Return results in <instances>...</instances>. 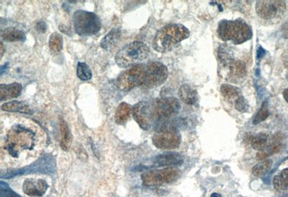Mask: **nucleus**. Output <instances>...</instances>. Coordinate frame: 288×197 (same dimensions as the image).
Instances as JSON below:
<instances>
[{
	"label": "nucleus",
	"instance_id": "nucleus-36",
	"mask_svg": "<svg viewBox=\"0 0 288 197\" xmlns=\"http://www.w3.org/2000/svg\"><path fill=\"white\" fill-rule=\"evenodd\" d=\"M0 49H1V58H2L3 55H4V46H3L2 42H1V48H0Z\"/></svg>",
	"mask_w": 288,
	"mask_h": 197
},
{
	"label": "nucleus",
	"instance_id": "nucleus-10",
	"mask_svg": "<svg viewBox=\"0 0 288 197\" xmlns=\"http://www.w3.org/2000/svg\"><path fill=\"white\" fill-rule=\"evenodd\" d=\"M168 75V69L163 63L152 62L146 66L141 87L151 89L160 86L167 81Z\"/></svg>",
	"mask_w": 288,
	"mask_h": 197
},
{
	"label": "nucleus",
	"instance_id": "nucleus-27",
	"mask_svg": "<svg viewBox=\"0 0 288 197\" xmlns=\"http://www.w3.org/2000/svg\"><path fill=\"white\" fill-rule=\"evenodd\" d=\"M221 93L224 98L227 99H237L241 96V91L239 88L229 84H224L221 87Z\"/></svg>",
	"mask_w": 288,
	"mask_h": 197
},
{
	"label": "nucleus",
	"instance_id": "nucleus-6",
	"mask_svg": "<svg viewBox=\"0 0 288 197\" xmlns=\"http://www.w3.org/2000/svg\"><path fill=\"white\" fill-rule=\"evenodd\" d=\"M146 66L137 64L122 73L116 81L117 88L123 91H129L137 86H141L144 81Z\"/></svg>",
	"mask_w": 288,
	"mask_h": 197
},
{
	"label": "nucleus",
	"instance_id": "nucleus-24",
	"mask_svg": "<svg viewBox=\"0 0 288 197\" xmlns=\"http://www.w3.org/2000/svg\"><path fill=\"white\" fill-rule=\"evenodd\" d=\"M273 185L277 191H286L288 189V168L283 170L279 175L273 179Z\"/></svg>",
	"mask_w": 288,
	"mask_h": 197
},
{
	"label": "nucleus",
	"instance_id": "nucleus-8",
	"mask_svg": "<svg viewBox=\"0 0 288 197\" xmlns=\"http://www.w3.org/2000/svg\"><path fill=\"white\" fill-rule=\"evenodd\" d=\"M180 171L174 167H168L163 169L153 170L144 173L141 176L143 183L148 186H161L170 183L179 178Z\"/></svg>",
	"mask_w": 288,
	"mask_h": 197
},
{
	"label": "nucleus",
	"instance_id": "nucleus-4",
	"mask_svg": "<svg viewBox=\"0 0 288 197\" xmlns=\"http://www.w3.org/2000/svg\"><path fill=\"white\" fill-rule=\"evenodd\" d=\"M149 55V47L142 42L135 41L126 45L119 49L115 60L119 67L126 68L144 61Z\"/></svg>",
	"mask_w": 288,
	"mask_h": 197
},
{
	"label": "nucleus",
	"instance_id": "nucleus-22",
	"mask_svg": "<svg viewBox=\"0 0 288 197\" xmlns=\"http://www.w3.org/2000/svg\"><path fill=\"white\" fill-rule=\"evenodd\" d=\"M1 110L7 112H19L22 114H32L33 111L28 105L18 100H13L8 103H4L1 106Z\"/></svg>",
	"mask_w": 288,
	"mask_h": 197
},
{
	"label": "nucleus",
	"instance_id": "nucleus-29",
	"mask_svg": "<svg viewBox=\"0 0 288 197\" xmlns=\"http://www.w3.org/2000/svg\"><path fill=\"white\" fill-rule=\"evenodd\" d=\"M77 75L78 78L83 81H90L93 77L91 70L88 65L84 63H79L77 68Z\"/></svg>",
	"mask_w": 288,
	"mask_h": 197
},
{
	"label": "nucleus",
	"instance_id": "nucleus-12",
	"mask_svg": "<svg viewBox=\"0 0 288 197\" xmlns=\"http://www.w3.org/2000/svg\"><path fill=\"white\" fill-rule=\"evenodd\" d=\"M132 114L134 119L141 129L144 130L149 129L151 120L153 119L151 103L144 101L137 103L132 108Z\"/></svg>",
	"mask_w": 288,
	"mask_h": 197
},
{
	"label": "nucleus",
	"instance_id": "nucleus-38",
	"mask_svg": "<svg viewBox=\"0 0 288 197\" xmlns=\"http://www.w3.org/2000/svg\"><path fill=\"white\" fill-rule=\"evenodd\" d=\"M286 78H287V81H288V71L287 73V75H286Z\"/></svg>",
	"mask_w": 288,
	"mask_h": 197
},
{
	"label": "nucleus",
	"instance_id": "nucleus-33",
	"mask_svg": "<svg viewBox=\"0 0 288 197\" xmlns=\"http://www.w3.org/2000/svg\"><path fill=\"white\" fill-rule=\"evenodd\" d=\"M36 29H37L38 31L45 33L46 31V29H47V26H46V24L43 21H40L36 25Z\"/></svg>",
	"mask_w": 288,
	"mask_h": 197
},
{
	"label": "nucleus",
	"instance_id": "nucleus-37",
	"mask_svg": "<svg viewBox=\"0 0 288 197\" xmlns=\"http://www.w3.org/2000/svg\"><path fill=\"white\" fill-rule=\"evenodd\" d=\"M211 197H221V195H218V194L214 193V194H212V195H211Z\"/></svg>",
	"mask_w": 288,
	"mask_h": 197
},
{
	"label": "nucleus",
	"instance_id": "nucleus-31",
	"mask_svg": "<svg viewBox=\"0 0 288 197\" xmlns=\"http://www.w3.org/2000/svg\"><path fill=\"white\" fill-rule=\"evenodd\" d=\"M235 108L239 112H247L249 110V104L242 96L238 98L235 101Z\"/></svg>",
	"mask_w": 288,
	"mask_h": 197
},
{
	"label": "nucleus",
	"instance_id": "nucleus-26",
	"mask_svg": "<svg viewBox=\"0 0 288 197\" xmlns=\"http://www.w3.org/2000/svg\"><path fill=\"white\" fill-rule=\"evenodd\" d=\"M269 137L265 133H258L251 138V147L256 151H262L268 147Z\"/></svg>",
	"mask_w": 288,
	"mask_h": 197
},
{
	"label": "nucleus",
	"instance_id": "nucleus-2",
	"mask_svg": "<svg viewBox=\"0 0 288 197\" xmlns=\"http://www.w3.org/2000/svg\"><path fill=\"white\" fill-rule=\"evenodd\" d=\"M189 36V30L184 25H167L156 33L152 42V46L157 52H167Z\"/></svg>",
	"mask_w": 288,
	"mask_h": 197
},
{
	"label": "nucleus",
	"instance_id": "nucleus-34",
	"mask_svg": "<svg viewBox=\"0 0 288 197\" xmlns=\"http://www.w3.org/2000/svg\"><path fill=\"white\" fill-rule=\"evenodd\" d=\"M265 53H266V51H265L262 47H259L257 51L258 59H262V58H263L264 55H265Z\"/></svg>",
	"mask_w": 288,
	"mask_h": 197
},
{
	"label": "nucleus",
	"instance_id": "nucleus-35",
	"mask_svg": "<svg viewBox=\"0 0 288 197\" xmlns=\"http://www.w3.org/2000/svg\"><path fill=\"white\" fill-rule=\"evenodd\" d=\"M283 96H284V98L286 99V101L288 103V88L283 91Z\"/></svg>",
	"mask_w": 288,
	"mask_h": 197
},
{
	"label": "nucleus",
	"instance_id": "nucleus-20",
	"mask_svg": "<svg viewBox=\"0 0 288 197\" xmlns=\"http://www.w3.org/2000/svg\"><path fill=\"white\" fill-rule=\"evenodd\" d=\"M59 127L60 136H61L60 144H61V148L65 151H68L70 149L72 144V136L70 130L67 123L63 119L60 120Z\"/></svg>",
	"mask_w": 288,
	"mask_h": 197
},
{
	"label": "nucleus",
	"instance_id": "nucleus-17",
	"mask_svg": "<svg viewBox=\"0 0 288 197\" xmlns=\"http://www.w3.org/2000/svg\"><path fill=\"white\" fill-rule=\"evenodd\" d=\"M229 68L230 79L236 83L247 75V66L243 61H235Z\"/></svg>",
	"mask_w": 288,
	"mask_h": 197
},
{
	"label": "nucleus",
	"instance_id": "nucleus-25",
	"mask_svg": "<svg viewBox=\"0 0 288 197\" xmlns=\"http://www.w3.org/2000/svg\"><path fill=\"white\" fill-rule=\"evenodd\" d=\"M48 46L51 54L58 53L63 48V39L61 34L58 33L51 34L49 37Z\"/></svg>",
	"mask_w": 288,
	"mask_h": 197
},
{
	"label": "nucleus",
	"instance_id": "nucleus-23",
	"mask_svg": "<svg viewBox=\"0 0 288 197\" xmlns=\"http://www.w3.org/2000/svg\"><path fill=\"white\" fill-rule=\"evenodd\" d=\"M132 112V108L128 103H121L119 105L116 110L115 120L116 123L119 125H123L128 121L131 113Z\"/></svg>",
	"mask_w": 288,
	"mask_h": 197
},
{
	"label": "nucleus",
	"instance_id": "nucleus-14",
	"mask_svg": "<svg viewBox=\"0 0 288 197\" xmlns=\"http://www.w3.org/2000/svg\"><path fill=\"white\" fill-rule=\"evenodd\" d=\"M184 159L180 154L176 153H166L155 158L154 163L159 166H179L183 163Z\"/></svg>",
	"mask_w": 288,
	"mask_h": 197
},
{
	"label": "nucleus",
	"instance_id": "nucleus-1",
	"mask_svg": "<svg viewBox=\"0 0 288 197\" xmlns=\"http://www.w3.org/2000/svg\"><path fill=\"white\" fill-rule=\"evenodd\" d=\"M46 135L34 121L11 116L1 118V168H19L33 163L44 148Z\"/></svg>",
	"mask_w": 288,
	"mask_h": 197
},
{
	"label": "nucleus",
	"instance_id": "nucleus-5",
	"mask_svg": "<svg viewBox=\"0 0 288 197\" xmlns=\"http://www.w3.org/2000/svg\"><path fill=\"white\" fill-rule=\"evenodd\" d=\"M74 27L79 35L83 37L93 36L99 33L101 22L96 14L84 10H77L73 16Z\"/></svg>",
	"mask_w": 288,
	"mask_h": 197
},
{
	"label": "nucleus",
	"instance_id": "nucleus-13",
	"mask_svg": "<svg viewBox=\"0 0 288 197\" xmlns=\"http://www.w3.org/2000/svg\"><path fill=\"white\" fill-rule=\"evenodd\" d=\"M48 185L41 179H28L23 183L24 193L31 197H41L46 194Z\"/></svg>",
	"mask_w": 288,
	"mask_h": 197
},
{
	"label": "nucleus",
	"instance_id": "nucleus-9",
	"mask_svg": "<svg viewBox=\"0 0 288 197\" xmlns=\"http://www.w3.org/2000/svg\"><path fill=\"white\" fill-rule=\"evenodd\" d=\"M286 11V4L284 1L263 0L258 1L256 4V14L265 20H278L283 17Z\"/></svg>",
	"mask_w": 288,
	"mask_h": 197
},
{
	"label": "nucleus",
	"instance_id": "nucleus-16",
	"mask_svg": "<svg viewBox=\"0 0 288 197\" xmlns=\"http://www.w3.org/2000/svg\"><path fill=\"white\" fill-rule=\"evenodd\" d=\"M121 35L122 32L120 29L113 28L101 40V48L106 50H111L120 41Z\"/></svg>",
	"mask_w": 288,
	"mask_h": 197
},
{
	"label": "nucleus",
	"instance_id": "nucleus-30",
	"mask_svg": "<svg viewBox=\"0 0 288 197\" xmlns=\"http://www.w3.org/2000/svg\"><path fill=\"white\" fill-rule=\"evenodd\" d=\"M269 112L268 108V103L265 102L262 104V108L259 109V111H258L257 114L254 116V119H253V124H259L261 122L265 121L269 116Z\"/></svg>",
	"mask_w": 288,
	"mask_h": 197
},
{
	"label": "nucleus",
	"instance_id": "nucleus-15",
	"mask_svg": "<svg viewBox=\"0 0 288 197\" xmlns=\"http://www.w3.org/2000/svg\"><path fill=\"white\" fill-rule=\"evenodd\" d=\"M22 87L18 82L12 84H1L0 85V100H11L16 98L20 95Z\"/></svg>",
	"mask_w": 288,
	"mask_h": 197
},
{
	"label": "nucleus",
	"instance_id": "nucleus-21",
	"mask_svg": "<svg viewBox=\"0 0 288 197\" xmlns=\"http://www.w3.org/2000/svg\"><path fill=\"white\" fill-rule=\"evenodd\" d=\"M218 57L221 64L229 67L235 61L234 55L231 48L226 44H222L218 49Z\"/></svg>",
	"mask_w": 288,
	"mask_h": 197
},
{
	"label": "nucleus",
	"instance_id": "nucleus-32",
	"mask_svg": "<svg viewBox=\"0 0 288 197\" xmlns=\"http://www.w3.org/2000/svg\"><path fill=\"white\" fill-rule=\"evenodd\" d=\"M1 187V197H19L10 189H7V188L4 189L2 186Z\"/></svg>",
	"mask_w": 288,
	"mask_h": 197
},
{
	"label": "nucleus",
	"instance_id": "nucleus-28",
	"mask_svg": "<svg viewBox=\"0 0 288 197\" xmlns=\"http://www.w3.org/2000/svg\"><path fill=\"white\" fill-rule=\"evenodd\" d=\"M272 165V161L271 159L262 161L253 167L252 174L256 177H263L266 173H268Z\"/></svg>",
	"mask_w": 288,
	"mask_h": 197
},
{
	"label": "nucleus",
	"instance_id": "nucleus-11",
	"mask_svg": "<svg viewBox=\"0 0 288 197\" xmlns=\"http://www.w3.org/2000/svg\"><path fill=\"white\" fill-rule=\"evenodd\" d=\"M152 141L154 145L160 149H174L180 144L181 136L174 128H165L154 135Z\"/></svg>",
	"mask_w": 288,
	"mask_h": 197
},
{
	"label": "nucleus",
	"instance_id": "nucleus-19",
	"mask_svg": "<svg viewBox=\"0 0 288 197\" xmlns=\"http://www.w3.org/2000/svg\"><path fill=\"white\" fill-rule=\"evenodd\" d=\"M179 96L182 102L191 106L195 104L198 99L197 92L187 84H185L179 88Z\"/></svg>",
	"mask_w": 288,
	"mask_h": 197
},
{
	"label": "nucleus",
	"instance_id": "nucleus-3",
	"mask_svg": "<svg viewBox=\"0 0 288 197\" xmlns=\"http://www.w3.org/2000/svg\"><path fill=\"white\" fill-rule=\"evenodd\" d=\"M218 33L224 41H231L236 45L245 43L252 36L251 28L242 19L221 21L218 25Z\"/></svg>",
	"mask_w": 288,
	"mask_h": 197
},
{
	"label": "nucleus",
	"instance_id": "nucleus-7",
	"mask_svg": "<svg viewBox=\"0 0 288 197\" xmlns=\"http://www.w3.org/2000/svg\"><path fill=\"white\" fill-rule=\"evenodd\" d=\"M153 119L164 121L176 115L180 110V103L175 98L156 99L151 103Z\"/></svg>",
	"mask_w": 288,
	"mask_h": 197
},
{
	"label": "nucleus",
	"instance_id": "nucleus-18",
	"mask_svg": "<svg viewBox=\"0 0 288 197\" xmlns=\"http://www.w3.org/2000/svg\"><path fill=\"white\" fill-rule=\"evenodd\" d=\"M1 38L6 42L16 43V42H25L26 35L23 31L15 28H8L1 31Z\"/></svg>",
	"mask_w": 288,
	"mask_h": 197
}]
</instances>
